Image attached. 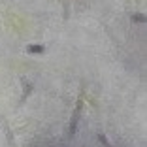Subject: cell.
Masks as SVG:
<instances>
[{
    "mask_svg": "<svg viewBox=\"0 0 147 147\" xmlns=\"http://www.w3.org/2000/svg\"><path fill=\"white\" fill-rule=\"evenodd\" d=\"M83 106H85V98H83V91H81V94L76 100V108H74V111H72V117H70V125H68V138L70 140L78 134V126H79V119H81Z\"/></svg>",
    "mask_w": 147,
    "mask_h": 147,
    "instance_id": "6da1fadb",
    "label": "cell"
},
{
    "mask_svg": "<svg viewBox=\"0 0 147 147\" xmlns=\"http://www.w3.org/2000/svg\"><path fill=\"white\" fill-rule=\"evenodd\" d=\"M32 92H34V83H28V81H23V94L21 98H19V106H23L26 102V100L32 96Z\"/></svg>",
    "mask_w": 147,
    "mask_h": 147,
    "instance_id": "7a4b0ae2",
    "label": "cell"
},
{
    "mask_svg": "<svg viewBox=\"0 0 147 147\" xmlns=\"http://www.w3.org/2000/svg\"><path fill=\"white\" fill-rule=\"evenodd\" d=\"M25 51L28 53V55H43L47 49H45L43 43H30V45H26V47H25Z\"/></svg>",
    "mask_w": 147,
    "mask_h": 147,
    "instance_id": "3957f363",
    "label": "cell"
},
{
    "mask_svg": "<svg viewBox=\"0 0 147 147\" xmlns=\"http://www.w3.org/2000/svg\"><path fill=\"white\" fill-rule=\"evenodd\" d=\"M2 128H4V132H6V140H8V147H13V145H15V140H13V132H11V128H9L8 121H6L4 117H2Z\"/></svg>",
    "mask_w": 147,
    "mask_h": 147,
    "instance_id": "277c9868",
    "label": "cell"
},
{
    "mask_svg": "<svg viewBox=\"0 0 147 147\" xmlns=\"http://www.w3.org/2000/svg\"><path fill=\"white\" fill-rule=\"evenodd\" d=\"M130 21L136 23V25H143V23L147 21V17L143 13H130Z\"/></svg>",
    "mask_w": 147,
    "mask_h": 147,
    "instance_id": "5b68a950",
    "label": "cell"
},
{
    "mask_svg": "<svg viewBox=\"0 0 147 147\" xmlns=\"http://www.w3.org/2000/svg\"><path fill=\"white\" fill-rule=\"evenodd\" d=\"M96 138H98V142H100V145H102V147H113V145H111V142L106 138L104 132H98V134H96Z\"/></svg>",
    "mask_w": 147,
    "mask_h": 147,
    "instance_id": "8992f818",
    "label": "cell"
}]
</instances>
